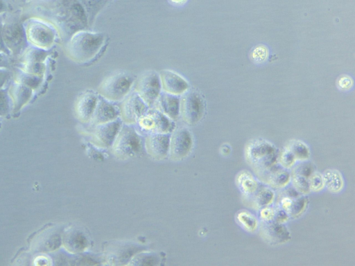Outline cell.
Wrapping results in <instances>:
<instances>
[{
    "instance_id": "obj_1",
    "label": "cell",
    "mask_w": 355,
    "mask_h": 266,
    "mask_svg": "<svg viewBox=\"0 0 355 266\" xmlns=\"http://www.w3.org/2000/svg\"><path fill=\"white\" fill-rule=\"evenodd\" d=\"M21 17H35L51 24L62 39L84 30L86 17L82 6L73 0H30L26 2Z\"/></svg>"
},
{
    "instance_id": "obj_2",
    "label": "cell",
    "mask_w": 355,
    "mask_h": 266,
    "mask_svg": "<svg viewBox=\"0 0 355 266\" xmlns=\"http://www.w3.org/2000/svg\"><path fill=\"white\" fill-rule=\"evenodd\" d=\"M104 42L105 36L101 33L79 30L67 41L65 53L71 60L85 63L99 53Z\"/></svg>"
},
{
    "instance_id": "obj_3",
    "label": "cell",
    "mask_w": 355,
    "mask_h": 266,
    "mask_svg": "<svg viewBox=\"0 0 355 266\" xmlns=\"http://www.w3.org/2000/svg\"><path fill=\"white\" fill-rule=\"evenodd\" d=\"M245 158L259 176L277 165L279 150L263 139L251 140L244 150Z\"/></svg>"
},
{
    "instance_id": "obj_4",
    "label": "cell",
    "mask_w": 355,
    "mask_h": 266,
    "mask_svg": "<svg viewBox=\"0 0 355 266\" xmlns=\"http://www.w3.org/2000/svg\"><path fill=\"white\" fill-rule=\"evenodd\" d=\"M2 38L10 56L19 57L29 45L23 25L21 13L6 12L3 17Z\"/></svg>"
},
{
    "instance_id": "obj_5",
    "label": "cell",
    "mask_w": 355,
    "mask_h": 266,
    "mask_svg": "<svg viewBox=\"0 0 355 266\" xmlns=\"http://www.w3.org/2000/svg\"><path fill=\"white\" fill-rule=\"evenodd\" d=\"M23 25L29 45L45 50L51 48L58 35L51 24L40 18L29 17L23 20Z\"/></svg>"
},
{
    "instance_id": "obj_6",
    "label": "cell",
    "mask_w": 355,
    "mask_h": 266,
    "mask_svg": "<svg viewBox=\"0 0 355 266\" xmlns=\"http://www.w3.org/2000/svg\"><path fill=\"white\" fill-rule=\"evenodd\" d=\"M133 77L126 72H114L107 76L98 87V93L110 101L123 100L133 85Z\"/></svg>"
},
{
    "instance_id": "obj_7",
    "label": "cell",
    "mask_w": 355,
    "mask_h": 266,
    "mask_svg": "<svg viewBox=\"0 0 355 266\" xmlns=\"http://www.w3.org/2000/svg\"><path fill=\"white\" fill-rule=\"evenodd\" d=\"M141 140L136 130L129 125L121 127L114 143L112 150L119 159L134 157L141 150Z\"/></svg>"
},
{
    "instance_id": "obj_8",
    "label": "cell",
    "mask_w": 355,
    "mask_h": 266,
    "mask_svg": "<svg viewBox=\"0 0 355 266\" xmlns=\"http://www.w3.org/2000/svg\"><path fill=\"white\" fill-rule=\"evenodd\" d=\"M205 109L204 100L196 91L188 89L182 94L180 99V114L187 124H197L203 117Z\"/></svg>"
},
{
    "instance_id": "obj_9",
    "label": "cell",
    "mask_w": 355,
    "mask_h": 266,
    "mask_svg": "<svg viewBox=\"0 0 355 266\" xmlns=\"http://www.w3.org/2000/svg\"><path fill=\"white\" fill-rule=\"evenodd\" d=\"M161 89L160 77L155 71H144L137 79L136 91L148 106L155 103L161 93Z\"/></svg>"
},
{
    "instance_id": "obj_10",
    "label": "cell",
    "mask_w": 355,
    "mask_h": 266,
    "mask_svg": "<svg viewBox=\"0 0 355 266\" xmlns=\"http://www.w3.org/2000/svg\"><path fill=\"white\" fill-rule=\"evenodd\" d=\"M138 122L141 129L150 134L169 133L174 129L172 120L158 109H148Z\"/></svg>"
},
{
    "instance_id": "obj_11",
    "label": "cell",
    "mask_w": 355,
    "mask_h": 266,
    "mask_svg": "<svg viewBox=\"0 0 355 266\" xmlns=\"http://www.w3.org/2000/svg\"><path fill=\"white\" fill-rule=\"evenodd\" d=\"M142 251L144 247L139 245L119 242L112 244L107 248L105 260L110 265H128L135 254Z\"/></svg>"
},
{
    "instance_id": "obj_12",
    "label": "cell",
    "mask_w": 355,
    "mask_h": 266,
    "mask_svg": "<svg viewBox=\"0 0 355 266\" xmlns=\"http://www.w3.org/2000/svg\"><path fill=\"white\" fill-rule=\"evenodd\" d=\"M121 117L128 124L138 122L148 110V105L137 91L128 96L120 107Z\"/></svg>"
},
{
    "instance_id": "obj_13",
    "label": "cell",
    "mask_w": 355,
    "mask_h": 266,
    "mask_svg": "<svg viewBox=\"0 0 355 266\" xmlns=\"http://www.w3.org/2000/svg\"><path fill=\"white\" fill-rule=\"evenodd\" d=\"M193 146V139L189 131L180 128L173 132L170 137L169 154L173 160H180L187 157Z\"/></svg>"
},
{
    "instance_id": "obj_14",
    "label": "cell",
    "mask_w": 355,
    "mask_h": 266,
    "mask_svg": "<svg viewBox=\"0 0 355 266\" xmlns=\"http://www.w3.org/2000/svg\"><path fill=\"white\" fill-rule=\"evenodd\" d=\"M259 232L262 239L272 245L284 244L291 238L288 229L283 223L262 222Z\"/></svg>"
},
{
    "instance_id": "obj_15",
    "label": "cell",
    "mask_w": 355,
    "mask_h": 266,
    "mask_svg": "<svg viewBox=\"0 0 355 266\" xmlns=\"http://www.w3.org/2000/svg\"><path fill=\"white\" fill-rule=\"evenodd\" d=\"M121 127V123L118 118L96 125L93 131L94 139L101 147H110L112 145Z\"/></svg>"
},
{
    "instance_id": "obj_16",
    "label": "cell",
    "mask_w": 355,
    "mask_h": 266,
    "mask_svg": "<svg viewBox=\"0 0 355 266\" xmlns=\"http://www.w3.org/2000/svg\"><path fill=\"white\" fill-rule=\"evenodd\" d=\"M170 137L168 133L150 134L146 139V151L155 159H164L169 151Z\"/></svg>"
},
{
    "instance_id": "obj_17",
    "label": "cell",
    "mask_w": 355,
    "mask_h": 266,
    "mask_svg": "<svg viewBox=\"0 0 355 266\" xmlns=\"http://www.w3.org/2000/svg\"><path fill=\"white\" fill-rule=\"evenodd\" d=\"M98 97L95 93L86 91L82 93L75 103V113L76 117L81 122L90 121L98 103Z\"/></svg>"
},
{
    "instance_id": "obj_18",
    "label": "cell",
    "mask_w": 355,
    "mask_h": 266,
    "mask_svg": "<svg viewBox=\"0 0 355 266\" xmlns=\"http://www.w3.org/2000/svg\"><path fill=\"white\" fill-rule=\"evenodd\" d=\"M309 204V199L300 194L290 195L284 194L279 198V207L284 211L289 218H295L304 213Z\"/></svg>"
},
{
    "instance_id": "obj_19",
    "label": "cell",
    "mask_w": 355,
    "mask_h": 266,
    "mask_svg": "<svg viewBox=\"0 0 355 266\" xmlns=\"http://www.w3.org/2000/svg\"><path fill=\"white\" fill-rule=\"evenodd\" d=\"M162 87L166 93L178 96L189 89L188 82L182 76L170 70H163L160 73Z\"/></svg>"
},
{
    "instance_id": "obj_20",
    "label": "cell",
    "mask_w": 355,
    "mask_h": 266,
    "mask_svg": "<svg viewBox=\"0 0 355 266\" xmlns=\"http://www.w3.org/2000/svg\"><path fill=\"white\" fill-rule=\"evenodd\" d=\"M7 90L14 113L18 112L30 101L34 91L15 80L10 82Z\"/></svg>"
},
{
    "instance_id": "obj_21",
    "label": "cell",
    "mask_w": 355,
    "mask_h": 266,
    "mask_svg": "<svg viewBox=\"0 0 355 266\" xmlns=\"http://www.w3.org/2000/svg\"><path fill=\"white\" fill-rule=\"evenodd\" d=\"M62 242L64 248L72 254L84 251L88 247V239L83 231L77 228H71L64 232Z\"/></svg>"
},
{
    "instance_id": "obj_22",
    "label": "cell",
    "mask_w": 355,
    "mask_h": 266,
    "mask_svg": "<svg viewBox=\"0 0 355 266\" xmlns=\"http://www.w3.org/2000/svg\"><path fill=\"white\" fill-rule=\"evenodd\" d=\"M261 181L272 188H283L291 180V174L282 166H275L257 176Z\"/></svg>"
},
{
    "instance_id": "obj_23",
    "label": "cell",
    "mask_w": 355,
    "mask_h": 266,
    "mask_svg": "<svg viewBox=\"0 0 355 266\" xmlns=\"http://www.w3.org/2000/svg\"><path fill=\"white\" fill-rule=\"evenodd\" d=\"M157 108L172 121H175L180 114V98L166 92L160 93L155 102Z\"/></svg>"
},
{
    "instance_id": "obj_24",
    "label": "cell",
    "mask_w": 355,
    "mask_h": 266,
    "mask_svg": "<svg viewBox=\"0 0 355 266\" xmlns=\"http://www.w3.org/2000/svg\"><path fill=\"white\" fill-rule=\"evenodd\" d=\"M119 110L107 100L99 99L90 119L94 125L102 124L117 118Z\"/></svg>"
},
{
    "instance_id": "obj_25",
    "label": "cell",
    "mask_w": 355,
    "mask_h": 266,
    "mask_svg": "<svg viewBox=\"0 0 355 266\" xmlns=\"http://www.w3.org/2000/svg\"><path fill=\"white\" fill-rule=\"evenodd\" d=\"M275 198V193L270 188L263 185L250 197L243 198L247 206L254 209H261L271 204Z\"/></svg>"
},
{
    "instance_id": "obj_26",
    "label": "cell",
    "mask_w": 355,
    "mask_h": 266,
    "mask_svg": "<svg viewBox=\"0 0 355 266\" xmlns=\"http://www.w3.org/2000/svg\"><path fill=\"white\" fill-rule=\"evenodd\" d=\"M236 183L244 197L252 195L261 186L257 179L247 170H243L238 173Z\"/></svg>"
},
{
    "instance_id": "obj_27",
    "label": "cell",
    "mask_w": 355,
    "mask_h": 266,
    "mask_svg": "<svg viewBox=\"0 0 355 266\" xmlns=\"http://www.w3.org/2000/svg\"><path fill=\"white\" fill-rule=\"evenodd\" d=\"M62 244V236L55 231L43 233L36 242L37 251H51L57 249Z\"/></svg>"
},
{
    "instance_id": "obj_28",
    "label": "cell",
    "mask_w": 355,
    "mask_h": 266,
    "mask_svg": "<svg viewBox=\"0 0 355 266\" xmlns=\"http://www.w3.org/2000/svg\"><path fill=\"white\" fill-rule=\"evenodd\" d=\"M49 55V50L28 45L18 57L19 63L45 62Z\"/></svg>"
},
{
    "instance_id": "obj_29",
    "label": "cell",
    "mask_w": 355,
    "mask_h": 266,
    "mask_svg": "<svg viewBox=\"0 0 355 266\" xmlns=\"http://www.w3.org/2000/svg\"><path fill=\"white\" fill-rule=\"evenodd\" d=\"M259 217L264 222H275L283 224L289 219L287 213L280 207H272L270 205L260 209Z\"/></svg>"
},
{
    "instance_id": "obj_30",
    "label": "cell",
    "mask_w": 355,
    "mask_h": 266,
    "mask_svg": "<svg viewBox=\"0 0 355 266\" xmlns=\"http://www.w3.org/2000/svg\"><path fill=\"white\" fill-rule=\"evenodd\" d=\"M324 186L331 193L340 192L343 188L344 181L339 171L329 169L322 174Z\"/></svg>"
},
{
    "instance_id": "obj_31",
    "label": "cell",
    "mask_w": 355,
    "mask_h": 266,
    "mask_svg": "<svg viewBox=\"0 0 355 266\" xmlns=\"http://www.w3.org/2000/svg\"><path fill=\"white\" fill-rule=\"evenodd\" d=\"M13 78V80L21 83L35 91L42 84L44 77L25 73L17 67L14 70Z\"/></svg>"
},
{
    "instance_id": "obj_32",
    "label": "cell",
    "mask_w": 355,
    "mask_h": 266,
    "mask_svg": "<svg viewBox=\"0 0 355 266\" xmlns=\"http://www.w3.org/2000/svg\"><path fill=\"white\" fill-rule=\"evenodd\" d=\"M286 148L294 155L296 161H306L311 156L309 147L304 142L299 140H292L286 144Z\"/></svg>"
},
{
    "instance_id": "obj_33",
    "label": "cell",
    "mask_w": 355,
    "mask_h": 266,
    "mask_svg": "<svg viewBox=\"0 0 355 266\" xmlns=\"http://www.w3.org/2000/svg\"><path fill=\"white\" fill-rule=\"evenodd\" d=\"M237 223L246 231L254 232L258 228L257 218L250 212L241 210L236 215Z\"/></svg>"
},
{
    "instance_id": "obj_34",
    "label": "cell",
    "mask_w": 355,
    "mask_h": 266,
    "mask_svg": "<svg viewBox=\"0 0 355 266\" xmlns=\"http://www.w3.org/2000/svg\"><path fill=\"white\" fill-rule=\"evenodd\" d=\"M160 258L155 253L140 251L135 254L128 265H157Z\"/></svg>"
},
{
    "instance_id": "obj_35",
    "label": "cell",
    "mask_w": 355,
    "mask_h": 266,
    "mask_svg": "<svg viewBox=\"0 0 355 266\" xmlns=\"http://www.w3.org/2000/svg\"><path fill=\"white\" fill-rule=\"evenodd\" d=\"M22 71L40 77H44L46 66L44 62L19 63L17 66Z\"/></svg>"
},
{
    "instance_id": "obj_36",
    "label": "cell",
    "mask_w": 355,
    "mask_h": 266,
    "mask_svg": "<svg viewBox=\"0 0 355 266\" xmlns=\"http://www.w3.org/2000/svg\"><path fill=\"white\" fill-rule=\"evenodd\" d=\"M291 180L293 188L302 195L308 194L311 190L309 188L308 179L300 175L291 173Z\"/></svg>"
},
{
    "instance_id": "obj_37",
    "label": "cell",
    "mask_w": 355,
    "mask_h": 266,
    "mask_svg": "<svg viewBox=\"0 0 355 266\" xmlns=\"http://www.w3.org/2000/svg\"><path fill=\"white\" fill-rule=\"evenodd\" d=\"M295 161L294 155L287 148L279 151L278 162L282 168L288 169L293 167Z\"/></svg>"
},
{
    "instance_id": "obj_38",
    "label": "cell",
    "mask_w": 355,
    "mask_h": 266,
    "mask_svg": "<svg viewBox=\"0 0 355 266\" xmlns=\"http://www.w3.org/2000/svg\"><path fill=\"white\" fill-rule=\"evenodd\" d=\"M11 109V103L8 94V90L0 88V117L8 115Z\"/></svg>"
},
{
    "instance_id": "obj_39",
    "label": "cell",
    "mask_w": 355,
    "mask_h": 266,
    "mask_svg": "<svg viewBox=\"0 0 355 266\" xmlns=\"http://www.w3.org/2000/svg\"><path fill=\"white\" fill-rule=\"evenodd\" d=\"M310 190L318 192L324 187L322 175L319 172H313L308 179Z\"/></svg>"
},
{
    "instance_id": "obj_40",
    "label": "cell",
    "mask_w": 355,
    "mask_h": 266,
    "mask_svg": "<svg viewBox=\"0 0 355 266\" xmlns=\"http://www.w3.org/2000/svg\"><path fill=\"white\" fill-rule=\"evenodd\" d=\"M313 171V167L310 163L301 161L300 164L293 168L292 172L300 175L309 179Z\"/></svg>"
},
{
    "instance_id": "obj_41",
    "label": "cell",
    "mask_w": 355,
    "mask_h": 266,
    "mask_svg": "<svg viewBox=\"0 0 355 266\" xmlns=\"http://www.w3.org/2000/svg\"><path fill=\"white\" fill-rule=\"evenodd\" d=\"M12 73L10 69L5 68H0V88H3L8 82Z\"/></svg>"
},
{
    "instance_id": "obj_42",
    "label": "cell",
    "mask_w": 355,
    "mask_h": 266,
    "mask_svg": "<svg viewBox=\"0 0 355 266\" xmlns=\"http://www.w3.org/2000/svg\"><path fill=\"white\" fill-rule=\"evenodd\" d=\"M10 55L0 52V68L10 69L11 68V59Z\"/></svg>"
},
{
    "instance_id": "obj_43",
    "label": "cell",
    "mask_w": 355,
    "mask_h": 266,
    "mask_svg": "<svg viewBox=\"0 0 355 266\" xmlns=\"http://www.w3.org/2000/svg\"><path fill=\"white\" fill-rule=\"evenodd\" d=\"M4 15V14H3ZM3 15L0 16V52L4 53L10 56L8 49L6 48L2 38V24Z\"/></svg>"
},
{
    "instance_id": "obj_44",
    "label": "cell",
    "mask_w": 355,
    "mask_h": 266,
    "mask_svg": "<svg viewBox=\"0 0 355 266\" xmlns=\"http://www.w3.org/2000/svg\"><path fill=\"white\" fill-rule=\"evenodd\" d=\"M220 151L221 154L226 156L230 154L231 151V148L228 144H224L223 145L221 146Z\"/></svg>"
},
{
    "instance_id": "obj_45",
    "label": "cell",
    "mask_w": 355,
    "mask_h": 266,
    "mask_svg": "<svg viewBox=\"0 0 355 266\" xmlns=\"http://www.w3.org/2000/svg\"><path fill=\"white\" fill-rule=\"evenodd\" d=\"M7 12V5L4 0H0V16Z\"/></svg>"
},
{
    "instance_id": "obj_46",
    "label": "cell",
    "mask_w": 355,
    "mask_h": 266,
    "mask_svg": "<svg viewBox=\"0 0 355 266\" xmlns=\"http://www.w3.org/2000/svg\"><path fill=\"white\" fill-rule=\"evenodd\" d=\"M187 0H171L175 3H184Z\"/></svg>"
},
{
    "instance_id": "obj_47",
    "label": "cell",
    "mask_w": 355,
    "mask_h": 266,
    "mask_svg": "<svg viewBox=\"0 0 355 266\" xmlns=\"http://www.w3.org/2000/svg\"><path fill=\"white\" fill-rule=\"evenodd\" d=\"M15 1L17 2V3H26L27 1V0H14Z\"/></svg>"
}]
</instances>
